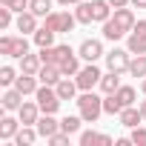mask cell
<instances>
[{"label": "cell", "mask_w": 146, "mask_h": 146, "mask_svg": "<svg viewBox=\"0 0 146 146\" xmlns=\"http://www.w3.org/2000/svg\"><path fill=\"white\" fill-rule=\"evenodd\" d=\"M140 92H143V95H146V78H143V80H140Z\"/></svg>", "instance_id": "f6af8a7d"}, {"label": "cell", "mask_w": 146, "mask_h": 146, "mask_svg": "<svg viewBox=\"0 0 146 146\" xmlns=\"http://www.w3.org/2000/svg\"><path fill=\"white\" fill-rule=\"evenodd\" d=\"M37 75H26V72H20V75H17V80H15V89H20L23 95H35L40 86H37Z\"/></svg>", "instance_id": "2e32d148"}, {"label": "cell", "mask_w": 146, "mask_h": 146, "mask_svg": "<svg viewBox=\"0 0 146 146\" xmlns=\"http://www.w3.org/2000/svg\"><path fill=\"white\" fill-rule=\"evenodd\" d=\"M37 78H40V83L57 86V83H60V78H63L60 63H43V66H40V72H37Z\"/></svg>", "instance_id": "30bf717a"}, {"label": "cell", "mask_w": 146, "mask_h": 146, "mask_svg": "<svg viewBox=\"0 0 146 146\" xmlns=\"http://www.w3.org/2000/svg\"><path fill=\"white\" fill-rule=\"evenodd\" d=\"M29 9H32L37 17H46V15L52 12V0H32V3H29Z\"/></svg>", "instance_id": "f546056e"}, {"label": "cell", "mask_w": 146, "mask_h": 146, "mask_svg": "<svg viewBox=\"0 0 146 146\" xmlns=\"http://www.w3.org/2000/svg\"><path fill=\"white\" fill-rule=\"evenodd\" d=\"M129 137H132V143H135V146H146V129H143V126H135Z\"/></svg>", "instance_id": "e575fe53"}, {"label": "cell", "mask_w": 146, "mask_h": 146, "mask_svg": "<svg viewBox=\"0 0 146 146\" xmlns=\"http://www.w3.org/2000/svg\"><path fill=\"white\" fill-rule=\"evenodd\" d=\"M0 26H3V29L12 26V6H3V9H0Z\"/></svg>", "instance_id": "8d00e7d4"}, {"label": "cell", "mask_w": 146, "mask_h": 146, "mask_svg": "<svg viewBox=\"0 0 146 146\" xmlns=\"http://www.w3.org/2000/svg\"><path fill=\"white\" fill-rule=\"evenodd\" d=\"M15 3V0H0V6H12Z\"/></svg>", "instance_id": "bcb514c9"}, {"label": "cell", "mask_w": 146, "mask_h": 146, "mask_svg": "<svg viewBox=\"0 0 146 146\" xmlns=\"http://www.w3.org/2000/svg\"><path fill=\"white\" fill-rule=\"evenodd\" d=\"M43 23H46L52 32L63 35V32H72V29H75L78 17H75V15H69V12H49V15L43 17Z\"/></svg>", "instance_id": "277c9868"}, {"label": "cell", "mask_w": 146, "mask_h": 146, "mask_svg": "<svg viewBox=\"0 0 146 146\" xmlns=\"http://www.w3.org/2000/svg\"><path fill=\"white\" fill-rule=\"evenodd\" d=\"M140 112H143V120H146V100H140Z\"/></svg>", "instance_id": "ee69618b"}, {"label": "cell", "mask_w": 146, "mask_h": 146, "mask_svg": "<svg viewBox=\"0 0 146 146\" xmlns=\"http://www.w3.org/2000/svg\"><path fill=\"white\" fill-rule=\"evenodd\" d=\"M129 75H132V78H140V80L146 78V54H137V57L129 63Z\"/></svg>", "instance_id": "83f0119b"}, {"label": "cell", "mask_w": 146, "mask_h": 146, "mask_svg": "<svg viewBox=\"0 0 146 146\" xmlns=\"http://www.w3.org/2000/svg\"><path fill=\"white\" fill-rule=\"evenodd\" d=\"M35 98H37V106H40V112L43 115H54L57 109H60V95H57V89L54 86H49V83H43L37 92H35Z\"/></svg>", "instance_id": "7a4b0ae2"}, {"label": "cell", "mask_w": 146, "mask_h": 146, "mask_svg": "<svg viewBox=\"0 0 146 146\" xmlns=\"http://www.w3.org/2000/svg\"><path fill=\"white\" fill-rule=\"evenodd\" d=\"M120 89V78H117V72H106V75L100 78V92L103 95H115Z\"/></svg>", "instance_id": "7402d4cb"}, {"label": "cell", "mask_w": 146, "mask_h": 146, "mask_svg": "<svg viewBox=\"0 0 146 146\" xmlns=\"http://www.w3.org/2000/svg\"><path fill=\"white\" fill-rule=\"evenodd\" d=\"M132 52L129 49H112V52H106V66H109V72H129V63H132V57H129Z\"/></svg>", "instance_id": "52a82bcc"}, {"label": "cell", "mask_w": 146, "mask_h": 146, "mask_svg": "<svg viewBox=\"0 0 146 146\" xmlns=\"http://www.w3.org/2000/svg\"><path fill=\"white\" fill-rule=\"evenodd\" d=\"M17 132H20V120H15V117H3L0 120V137L3 140H12Z\"/></svg>", "instance_id": "603a6c76"}, {"label": "cell", "mask_w": 146, "mask_h": 146, "mask_svg": "<svg viewBox=\"0 0 146 146\" xmlns=\"http://www.w3.org/2000/svg\"><path fill=\"white\" fill-rule=\"evenodd\" d=\"M17 32H23V35H35L37 32V15L32 9H26V12L17 15Z\"/></svg>", "instance_id": "4fadbf2b"}, {"label": "cell", "mask_w": 146, "mask_h": 146, "mask_svg": "<svg viewBox=\"0 0 146 146\" xmlns=\"http://www.w3.org/2000/svg\"><path fill=\"white\" fill-rule=\"evenodd\" d=\"M29 3H32V0H15V3H12V12H17V15H20V12H26V9H29Z\"/></svg>", "instance_id": "74e56055"}, {"label": "cell", "mask_w": 146, "mask_h": 146, "mask_svg": "<svg viewBox=\"0 0 146 146\" xmlns=\"http://www.w3.org/2000/svg\"><path fill=\"white\" fill-rule=\"evenodd\" d=\"M35 126H37L40 137H46V140H49L54 132H60V123L54 120V115H43V117H37V123H35Z\"/></svg>", "instance_id": "e0dca14e"}, {"label": "cell", "mask_w": 146, "mask_h": 146, "mask_svg": "<svg viewBox=\"0 0 146 146\" xmlns=\"http://www.w3.org/2000/svg\"><path fill=\"white\" fill-rule=\"evenodd\" d=\"M100 78H103V72L95 66V63H89V66H83L78 75H75V80H78V86H80V92H92L95 86H100Z\"/></svg>", "instance_id": "5b68a950"}, {"label": "cell", "mask_w": 146, "mask_h": 146, "mask_svg": "<svg viewBox=\"0 0 146 146\" xmlns=\"http://www.w3.org/2000/svg\"><path fill=\"white\" fill-rule=\"evenodd\" d=\"M54 89H57V95H60V100H75V95L80 92V86H78V80H69V78H60V83H57Z\"/></svg>", "instance_id": "ac0fdd59"}, {"label": "cell", "mask_w": 146, "mask_h": 146, "mask_svg": "<svg viewBox=\"0 0 146 146\" xmlns=\"http://www.w3.org/2000/svg\"><path fill=\"white\" fill-rule=\"evenodd\" d=\"M80 60H83V57H80V54H75V52L66 54V57L60 60V72H63V78H75L78 72L83 69V66H80Z\"/></svg>", "instance_id": "9a60e30c"}, {"label": "cell", "mask_w": 146, "mask_h": 146, "mask_svg": "<svg viewBox=\"0 0 146 146\" xmlns=\"http://www.w3.org/2000/svg\"><path fill=\"white\" fill-rule=\"evenodd\" d=\"M115 95L120 98V103H123V106H135V98H137V95H135V89H132V86H120Z\"/></svg>", "instance_id": "1f68e13d"}, {"label": "cell", "mask_w": 146, "mask_h": 146, "mask_svg": "<svg viewBox=\"0 0 146 146\" xmlns=\"http://www.w3.org/2000/svg\"><path fill=\"white\" fill-rule=\"evenodd\" d=\"M103 37H106V40H112V43H117L120 37H126V32H123V29H120V26L109 17V20L103 23Z\"/></svg>", "instance_id": "d4e9b609"}, {"label": "cell", "mask_w": 146, "mask_h": 146, "mask_svg": "<svg viewBox=\"0 0 146 146\" xmlns=\"http://www.w3.org/2000/svg\"><path fill=\"white\" fill-rule=\"evenodd\" d=\"M103 112H106V115H120V112H123L120 98H117V95H106V98H103Z\"/></svg>", "instance_id": "f1b7e54d"}, {"label": "cell", "mask_w": 146, "mask_h": 146, "mask_svg": "<svg viewBox=\"0 0 146 146\" xmlns=\"http://www.w3.org/2000/svg\"><path fill=\"white\" fill-rule=\"evenodd\" d=\"M23 98H26V95H23L20 89L12 86V89L3 92V98H0V100H3V109H6V112H17V109L23 106Z\"/></svg>", "instance_id": "7c38bea8"}, {"label": "cell", "mask_w": 146, "mask_h": 146, "mask_svg": "<svg viewBox=\"0 0 146 146\" xmlns=\"http://www.w3.org/2000/svg\"><path fill=\"white\" fill-rule=\"evenodd\" d=\"M117 120H120V126L135 129V126L143 120V112H140V106H137V109H135V106H123V112L117 115Z\"/></svg>", "instance_id": "5bb4252c"}, {"label": "cell", "mask_w": 146, "mask_h": 146, "mask_svg": "<svg viewBox=\"0 0 146 146\" xmlns=\"http://www.w3.org/2000/svg\"><path fill=\"white\" fill-rule=\"evenodd\" d=\"M60 6H78V3H83V0H57Z\"/></svg>", "instance_id": "ab89813d"}, {"label": "cell", "mask_w": 146, "mask_h": 146, "mask_svg": "<svg viewBox=\"0 0 146 146\" xmlns=\"http://www.w3.org/2000/svg\"><path fill=\"white\" fill-rule=\"evenodd\" d=\"M37 54H40L43 63H57V49H54V46H43Z\"/></svg>", "instance_id": "836d02e7"}, {"label": "cell", "mask_w": 146, "mask_h": 146, "mask_svg": "<svg viewBox=\"0 0 146 146\" xmlns=\"http://www.w3.org/2000/svg\"><path fill=\"white\" fill-rule=\"evenodd\" d=\"M109 3H112V9H120V6H129L132 0H109Z\"/></svg>", "instance_id": "f35d334b"}, {"label": "cell", "mask_w": 146, "mask_h": 146, "mask_svg": "<svg viewBox=\"0 0 146 146\" xmlns=\"http://www.w3.org/2000/svg\"><path fill=\"white\" fill-rule=\"evenodd\" d=\"M80 146H100V132H83L80 135Z\"/></svg>", "instance_id": "d6a6232c"}, {"label": "cell", "mask_w": 146, "mask_h": 146, "mask_svg": "<svg viewBox=\"0 0 146 146\" xmlns=\"http://www.w3.org/2000/svg\"><path fill=\"white\" fill-rule=\"evenodd\" d=\"M49 143H52V146H66V143H69V132H63V129L54 132V135L49 137Z\"/></svg>", "instance_id": "d590c367"}, {"label": "cell", "mask_w": 146, "mask_h": 146, "mask_svg": "<svg viewBox=\"0 0 146 146\" xmlns=\"http://www.w3.org/2000/svg\"><path fill=\"white\" fill-rule=\"evenodd\" d=\"M54 35H57V32H52V29H49V26L43 23V26H40V29H37V32H35L32 37H35V43H37V46L43 49V46H52V43H54Z\"/></svg>", "instance_id": "484cf974"}, {"label": "cell", "mask_w": 146, "mask_h": 146, "mask_svg": "<svg viewBox=\"0 0 146 146\" xmlns=\"http://www.w3.org/2000/svg\"><path fill=\"white\" fill-rule=\"evenodd\" d=\"M17 117H20L23 126H35L37 117H40V106H37V100H35V103H32V100H23V106L17 109Z\"/></svg>", "instance_id": "9c48e42d"}, {"label": "cell", "mask_w": 146, "mask_h": 146, "mask_svg": "<svg viewBox=\"0 0 146 146\" xmlns=\"http://www.w3.org/2000/svg\"><path fill=\"white\" fill-rule=\"evenodd\" d=\"M80 123H86L80 115H78V117H75V115H66V117L60 120V129L69 132V135H78V132H80Z\"/></svg>", "instance_id": "4316f807"}, {"label": "cell", "mask_w": 146, "mask_h": 146, "mask_svg": "<svg viewBox=\"0 0 146 146\" xmlns=\"http://www.w3.org/2000/svg\"><path fill=\"white\" fill-rule=\"evenodd\" d=\"M126 49L132 54H146V20H137L126 37Z\"/></svg>", "instance_id": "8992f818"}, {"label": "cell", "mask_w": 146, "mask_h": 146, "mask_svg": "<svg viewBox=\"0 0 146 146\" xmlns=\"http://www.w3.org/2000/svg\"><path fill=\"white\" fill-rule=\"evenodd\" d=\"M112 20H115V23H117L126 35H129V32L135 29V23H137V20H135V12H132V9H126V6L115 9V12H112Z\"/></svg>", "instance_id": "8fae6325"}, {"label": "cell", "mask_w": 146, "mask_h": 146, "mask_svg": "<svg viewBox=\"0 0 146 146\" xmlns=\"http://www.w3.org/2000/svg\"><path fill=\"white\" fill-rule=\"evenodd\" d=\"M75 103H78V112H80V117L86 123H95L103 115V98H98L95 92H83Z\"/></svg>", "instance_id": "6da1fadb"}, {"label": "cell", "mask_w": 146, "mask_h": 146, "mask_svg": "<svg viewBox=\"0 0 146 146\" xmlns=\"http://www.w3.org/2000/svg\"><path fill=\"white\" fill-rule=\"evenodd\" d=\"M78 54H80L86 63H98L100 57H106V52H103V43H100V40H95V37H86V40L80 43Z\"/></svg>", "instance_id": "ba28073f"}, {"label": "cell", "mask_w": 146, "mask_h": 146, "mask_svg": "<svg viewBox=\"0 0 146 146\" xmlns=\"http://www.w3.org/2000/svg\"><path fill=\"white\" fill-rule=\"evenodd\" d=\"M100 146H112V137L109 135H100Z\"/></svg>", "instance_id": "b9f144b4"}, {"label": "cell", "mask_w": 146, "mask_h": 146, "mask_svg": "<svg viewBox=\"0 0 146 146\" xmlns=\"http://www.w3.org/2000/svg\"><path fill=\"white\" fill-rule=\"evenodd\" d=\"M92 9H95V23H106L115 12L109 0H92Z\"/></svg>", "instance_id": "d6986e66"}, {"label": "cell", "mask_w": 146, "mask_h": 146, "mask_svg": "<svg viewBox=\"0 0 146 146\" xmlns=\"http://www.w3.org/2000/svg\"><path fill=\"white\" fill-rule=\"evenodd\" d=\"M132 6L135 9H146V0H132Z\"/></svg>", "instance_id": "7bdbcfd3"}, {"label": "cell", "mask_w": 146, "mask_h": 146, "mask_svg": "<svg viewBox=\"0 0 146 146\" xmlns=\"http://www.w3.org/2000/svg\"><path fill=\"white\" fill-rule=\"evenodd\" d=\"M40 66H43V60H40V54H23L20 57V72H26V75H37L40 72Z\"/></svg>", "instance_id": "ffe728a7"}, {"label": "cell", "mask_w": 146, "mask_h": 146, "mask_svg": "<svg viewBox=\"0 0 146 146\" xmlns=\"http://www.w3.org/2000/svg\"><path fill=\"white\" fill-rule=\"evenodd\" d=\"M75 17H78V23H83V26H89L92 20H95V9H92V3H78V9H75Z\"/></svg>", "instance_id": "cb8c5ba5"}, {"label": "cell", "mask_w": 146, "mask_h": 146, "mask_svg": "<svg viewBox=\"0 0 146 146\" xmlns=\"http://www.w3.org/2000/svg\"><path fill=\"white\" fill-rule=\"evenodd\" d=\"M15 80H17V72L12 69V66H3V69H0V86H15Z\"/></svg>", "instance_id": "4dcf8cb0"}, {"label": "cell", "mask_w": 146, "mask_h": 146, "mask_svg": "<svg viewBox=\"0 0 146 146\" xmlns=\"http://www.w3.org/2000/svg\"><path fill=\"white\" fill-rule=\"evenodd\" d=\"M129 143H132V137H117L115 140V146H129Z\"/></svg>", "instance_id": "60d3db41"}, {"label": "cell", "mask_w": 146, "mask_h": 146, "mask_svg": "<svg viewBox=\"0 0 146 146\" xmlns=\"http://www.w3.org/2000/svg\"><path fill=\"white\" fill-rule=\"evenodd\" d=\"M0 54H6V57H23V54H29V40H26V35H20V37H15V35H3L0 37Z\"/></svg>", "instance_id": "3957f363"}, {"label": "cell", "mask_w": 146, "mask_h": 146, "mask_svg": "<svg viewBox=\"0 0 146 146\" xmlns=\"http://www.w3.org/2000/svg\"><path fill=\"white\" fill-rule=\"evenodd\" d=\"M37 135H40L37 126H20V132L15 135V143H17V146H32V143L37 140Z\"/></svg>", "instance_id": "44dd1931"}]
</instances>
